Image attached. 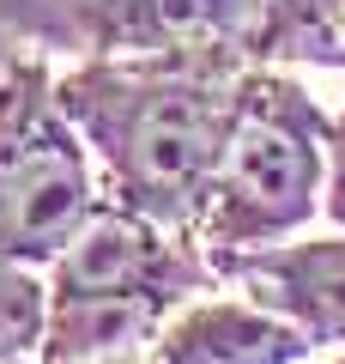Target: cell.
Wrapping results in <instances>:
<instances>
[{
    "instance_id": "obj_1",
    "label": "cell",
    "mask_w": 345,
    "mask_h": 364,
    "mask_svg": "<svg viewBox=\"0 0 345 364\" xmlns=\"http://www.w3.org/2000/svg\"><path fill=\"white\" fill-rule=\"evenodd\" d=\"M248 67L255 61L236 49L73 61V73L55 79V97L97 158L103 195L194 237Z\"/></svg>"
},
{
    "instance_id": "obj_2",
    "label": "cell",
    "mask_w": 345,
    "mask_h": 364,
    "mask_svg": "<svg viewBox=\"0 0 345 364\" xmlns=\"http://www.w3.org/2000/svg\"><path fill=\"white\" fill-rule=\"evenodd\" d=\"M224 286L194 237L103 195L91 225L49 261V328L37 364L128 358L152 346L182 304Z\"/></svg>"
},
{
    "instance_id": "obj_3",
    "label": "cell",
    "mask_w": 345,
    "mask_h": 364,
    "mask_svg": "<svg viewBox=\"0 0 345 364\" xmlns=\"http://www.w3.org/2000/svg\"><path fill=\"white\" fill-rule=\"evenodd\" d=\"M327 134L333 116L309 97L303 79L267 61L243 73L236 122H230L200 231H194L212 267L267 243H291L297 231L315 225L327 195Z\"/></svg>"
},
{
    "instance_id": "obj_4",
    "label": "cell",
    "mask_w": 345,
    "mask_h": 364,
    "mask_svg": "<svg viewBox=\"0 0 345 364\" xmlns=\"http://www.w3.org/2000/svg\"><path fill=\"white\" fill-rule=\"evenodd\" d=\"M103 207V176L37 49L0 61V261L49 267Z\"/></svg>"
},
{
    "instance_id": "obj_5",
    "label": "cell",
    "mask_w": 345,
    "mask_h": 364,
    "mask_svg": "<svg viewBox=\"0 0 345 364\" xmlns=\"http://www.w3.org/2000/svg\"><path fill=\"white\" fill-rule=\"evenodd\" d=\"M267 0H0V31L37 55L121 61L164 49H236Z\"/></svg>"
},
{
    "instance_id": "obj_6",
    "label": "cell",
    "mask_w": 345,
    "mask_h": 364,
    "mask_svg": "<svg viewBox=\"0 0 345 364\" xmlns=\"http://www.w3.org/2000/svg\"><path fill=\"white\" fill-rule=\"evenodd\" d=\"M218 273L243 286V298L297 322L315 346H345V231L248 249V255H230Z\"/></svg>"
},
{
    "instance_id": "obj_7",
    "label": "cell",
    "mask_w": 345,
    "mask_h": 364,
    "mask_svg": "<svg viewBox=\"0 0 345 364\" xmlns=\"http://www.w3.org/2000/svg\"><path fill=\"white\" fill-rule=\"evenodd\" d=\"M315 340L255 298H194L158 328L146 364H303Z\"/></svg>"
},
{
    "instance_id": "obj_8",
    "label": "cell",
    "mask_w": 345,
    "mask_h": 364,
    "mask_svg": "<svg viewBox=\"0 0 345 364\" xmlns=\"http://www.w3.org/2000/svg\"><path fill=\"white\" fill-rule=\"evenodd\" d=\"M248 61L345 67V0H267L248 37Z\"/></svg>"
},
{
    "instance_id": "obj_9",
    "label": "cell",
    "mask_w": 345,
    "mask_h": 364,
    "mask_svg": "<svg viewBox=\"0 0 345 364\" xmlns=\"http://www.w3.org/2000/svg\"><path fill=\"white\" fill-rule=\"evenodd\" d=\"M49 328V279L37 267L0 261V364L37 358Z\"/></svg>"
},
{
    "instance_id": "obj_10",
    "label": "cell",
    "mask_w": 345,
    "mask_h": 364,
    "mask_svg": "<svg viewBox=\"0 0 345 364\" xmlns=\"http://www.w3.org/2000/svg\"><path fill=\"white\" fill-rule=\"evenodd\" d=\"M321 213L333 219V231H345V109L333 116V134H327V195H321Z\"/></svg>"
},
{
    "instance_id": "obj_11",
    "label": "cell",
    "mask_w": 345,
    "mask_h": 364,
    "mask_svg": "<svg viewBox=\"0 0 345 364\" xmlns=\"http://www.w3.org/2000/svg\"><path fill=\"white\" fill-rule=\"evenodd\" d=\"M85 364H146L140 352H128V358H85Z\"/></svg>"
},
{
    "instance_id": "obj_12",
    "label": "cell",
    "mask_w": 345,
    "mask_h": 364,
    "mask_svg": "<svg viewBox=\"0 0 345 364\" xmlns=\"http://www.w3.org/2000/svg\"><path fill=\"white\" fill-rule=\"evenodd\" d=\"M18 364H37V358H18Z\"/></svg>"
},
{
    "instance_id": "obj_13",
    "label": "cell",
    "mask_w": 345,
    "mask_h": 364,
    "mask_svg": "<svg viewBox=\"0 0 345 364\" xmlns=\"http://www.w3.org/2000/svg\"><path fill=\"white\" fill-rule=\"evenodd\" d=\"M339 364H345V358H339Z\"/></svg>"
}]
</instances>
